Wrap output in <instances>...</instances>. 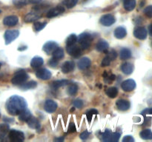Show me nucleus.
Segmentation results:
<instances>
[{
	"instance_id": "26",
	"label": "nucleus",
	"mask_w": 152,
	"mask_h": 142,
	"mask_svg": "<svg viewBox=\"0 0 152 142\" xmlns=\"http://www.w3.org/2000/svg\"><path fill=\"white\" fill-rule=\"evenodd\" d=\"M52 56L53 58L55 59H57V60H60L62 58L65 56V52L64 50L62 47H57L54 51L52 53Z\"/></svg>"
},
{
	"instance_id": "3",
	"label": "nucleus",
	"mask_w": 152,
	"mask_h": 142,
	"mask_svg": "<svg viewBox=\"0 0 152 142\" xmlns=\"http://www.w3.org/2000/svg\"><path fill=\"white\" fill-rule=\"evenodd\" d=\"M28 77H29V75H28V73L25 71H18L12 78L11 82L14 85H20V84H24L28 79Z\"/></svg>"
},
{
	"instance_id": "17",
	"label": "nucleus",
	"mask_w": 152,
	"mask_h": 142,
	"mask_svg": "<svg viewBox=\"0 0 152 142\" xmlns=\"http://www.w3.org/2000/svg\"><path fill=\"white\" fill-rule=\"evenodd\" d=\"M42 0H13V4L16 7H23L31 4H38Z\"/></svg>"
},
{
	"instance_id": "29",
	"label": "nucleus",
	"mask_w": 152,
	"mask_h": 142,
	"mask_svg": "<svg viewBox=\"0 0 152 142\" xmlns=\"http://www.w3.org/2000/svg\"><path fill=\"white\" fill-rule=\"evenodd\" d=\"M10 130L9 125L7 124H0V140L4 138Z\"/></svg>"
},
{
	"instance_id": "55",
	"label": "nucleus",
	"mask_w": 152,
	"mask_h": 142,
	"mask_svg": "<svg viewBox=\"0 0 152 142\" xmlns=\"http://www.w3.org/2000/svg\"><path fill=\"white\" fill-rule=\"evenodd\" d=\"M0 117H1V114H0Z\"/></svg>"
},
{
	"instance_id": "44",
	"label": "nucleus",
	"mask_w": 152,
	"mask_h": 142,
	"mask_svg": "<svg viewBox=\"0 0 152 142\" xmlns=\"http://www.w3.org/2000/svg\"><path fill=\"white\" fill-rule=\"evenodd\" d=\"M111 60L110 59V58L108 57V56H105L102 61V63H101V66L102 67H107V66H109L110 64H111Z\"/></svg>"
},
{
	"instance_id": "4",
	"label": "nucleus",
	"mask_w": 152,
	"mask_h": 142,
	"mask_svg": "<svg viewBox=\"0 0 152 142\" xmlns=\"http://www.w3.org/2000/svg\"><path fill=\"white\" fill-rule=\"evenodd\" d=\"M9 139L13 142H21L25 140V135L22 132L16 130H10L8 134Z\"/></svg>"
},
{
	"instance_id": "6",
	"label": "nucleus",
	"mask_w": 152,
	"mask_h": 142,
	"mask_svg": "<svg viewBox=\"0 0 152 142\" xmlns=\"http://www.w3.org/2000/svg\"><path fill=\"white\" fill-rule=\"evenodd\" d=\"M116 22L115 17L112 14H105L100 18L99 22L102 25L105 27H110L114 25Z\"/></svg>"
},
{
	"instance_id": "50",
	"label": "nucleus",
	"mask_w": 152,
	"mask_h": 142,
	"mask_svg": "<svg viewBox=\"0 0 152 142\" xmlns=\"http://www.w3.org/2000/svg\"><path fill=\"white\" fill-rule=\"evenodd\" d=\"M64 139H65V137L64 136H62V137L60 138H55V141H64Z\"/></svg>"
},
{
	"instance_id": "45",
	"label": "nucleus",
	"mask_w": 152,
	"mask_h": 142,
	"mask_svg": "<svg viewBox=\"0 0 152 142\" xmlns=\"http://www.w3.org/2000/svg\"><path fill=\"white\" fill-rule=\"evenodd\" d=\"M73 104H74V107L75 108L77 107V108H78V109H80V108H82L83 106V101L80 99H76V100L74 101V103H73Z\"/></svg>"
},
{
	"instance_id": "54",
	"label": "nucleus",
	"mask_w": 152,
	"mask_h": 142,
	"mask_svg": "<svg viewBox=\"0 0 152 142\" xmlns=\"http://www.w3.org/2000/svg\"><path fill=\"white\" fill-rule=\"evenodd\" d=\"M1 10H0V13H1Z\"/></svg>"
},
{
	"instance_id": "27",
	"label": "nucleus",
	"mask_w": 152,
	"mask_h": 142,
	"mask_svg": "<svg viewBox=\"0 0 152 142\" xmlns=\"http://www.w3.org/2000/svg\"><path fill=\"white\" fill-rule=\"evenodd\" d=\"M120 56L122 60H126V59H130L132 57V51H131L130 49L124 47L120 50Z\"/></svg>"
},
{
	"instance_id": "23",
	"label": "nucleus",
	"mask_w": 152,
	"mask_h": 142,
	"mask_svg": "<svg viewBox=\"0 0 152 142\" xmlns=\"http://www.w3.org/2000/svg\"><path fill=\"white\" fill-rule=\"evenodd\" d=\"M121 70L126 75H131L134 71V65L131 62H125L121 65Z\"/></svg>"
},
{
	"instance_id": "39",
	"label": "nucleus",
	"mask_w": 152,
	"mask_h": 142,
	"mask_svg": "<svg viewBox=\"0 0 152 142\" xmlns=\"http://www.w3.org/2000/svg\"><path fill=\"white\" fill-rule=\"evenodd\" d=\"M111 132L109 130H106L102 134V141L104 142H110V136Z\"/></svg>"
},
{
	"instance_id": "15",
	"label": "nucleus",
	"mask_w": 152,
	"mask_h": 142,
	"mask_svg": "<svg viewBox=\"0 0 152 142\" xmlns=\"http://www.w3.org/2000/svg\"><path fill=\"white\" fill-rule=\"evenodd\" d=\"M74 68H75V63L72 61H67L62 65L61 70H62V72L63 73L67 74L72 72Z\"/></svg>"
},
{
	"instance_id": "41",
	"label": "nucleus",
	"mask_w": 152,
	"mask_h": 142,
	"mask_svg": "<svg viewBox=\"0 0 152 142\" xmlns=\"http://www.w3.org/2000/svg\"><path fill=\"white\" fill-rule=\"evenodd\" d=\"M97 113H98V111L95 109H90V110L87 111V112H86V116H87L88 120L89 121H91L92 118H93L94 115H96Z\"/></svg>"
},
{
	"instance_id": "19",
	"label": "nucleus",
	"mask_w": 152,
	"mask_h": 142,
	"mask_svg": "<svg viewBox=\"0 0 152 142\" xmlns=\"http://www.w3.org/2000/svg\"><path fill=\"white\" fill-rule=\"evenodd\" d=\"M114 34L116 38H118V39H122V38H124L126 36V35H127V31H126V29L125 27L120 26L117 27L114 30Z\"/></svg>"
},
{
	"instance_id": "11",
	"label": "nucleus",
	"mask_w": 152,
	"mask_h": 142,
	"mask_svg": "<svg viewBox=\"0 0 152 142\" xmlns=\"http://www.w3.org/2000/svg\"><path fill=\"white\" fill-rule=\"evenodd\" d=\"M121 87L124 91L131 92L136 87V82L134 79H127L122 82Z\"/></svg>"
},
{
	"instance_id": "33",
	"label": "nucleus",
	"mask_w": 152,
	"mask_h": 142,
	"mask_svg": "<svg viewBox=\"0 0 152 142\" xmlns=\"http://www.w3.org/2000/svg\"><path fill=\"white\" fill-rule=\"evenodd\" d=\"M37 83L35 81H30L27 83H24L22 84V85L21 86V88L22 90H31V89H34L35 87H37Z\"/></svg>"
},
{
	"instance_id": "48",
	"label": "nucleus",
	"mask_w": 152,
	"mask_h": 142,
	"mask_svg": "<svg viewBox=\"0 0 152 142\" xmlns=\"http://www.w3.org/2000/svg\"><path fill=\"white\" fill-rule=\"evenodd\" d=\"M58 61L57 59H53V58H52V59H50V60H49L48 62V64L50 65V67H56V66H57L58 64Z\"/></svg>"
},
{
	"instance_id": "46",
	"label": "nucleus",
	"mask_w": 152,
	"mask_h": 142,
	"mask_svg": "<svg viewBox=\"0 0 152 142\" xmlns=\"http://www.w3.org/2000/svg\"><path fill=\"white\" fill-rule=\"evenodd\" d=\"M76 130H77V128H76V125L74 124V123H71L68 126V133H73L76 132Z\"/></svg>"
},
{
	"instance_id": "42",
	"label": "nucleus",
	"mask_w": 152,
	"mask_h": 142,
	"mask_svg": "<svg viewBox=\"0 0 152 142\" xmlns=\"http://www.w3.org/2000/svg\"><path fill=\"white\" fill-rule=\"evenodd\" d=\"M107 56L110 58L111 61H114L117 59V53L115 50L111 49L109 52H107Z\"/></svg>"
},
{
	"instance_id": "38",
	"label": "nucleus",
	"mask_w": 152,
	"mask_h": 142,
	"mask_svg": "<svg viewBox=\"0 0 152 142\" xmlns=\"http://www.w3.org/2000/svg\"><path fill=\"white\" fill-rule=\"evenodd\" d=\"M78 2V0H64L63 4L66 6L68 8H73L74 6Z\"/></svg>"
},
{
	"instance_id": "37",
	"label": "nucleus",
	"mask_w": 152,
	"mask_h": 142,
	"mask_svg": "<svg viewBox=\"0 0 152 142\" xmlns=\"http://www.w3.org/2000/svg\"><path fill=\"white\" fill-rule=\"evenodd\" d=\"M47 23L46 22H34V30L37 31V32H39V31L42 30L46 26Z\"/></svg>"
},
{
	"instance_id": "56",
	"label": "nucleus",
	"mask_w": 152,
	"mask_h": 142,
	"mask_svg": "<svg viewBox=\"0 0 152 142\" xmlns=\"http://www.w3.org/2000/svg\"><path fill=\"white\" fill-rule=\"evenodd\" d=\"M123 1H124V0H123Z\"/></svg>"
},
{
	"instance_id": "7",
	"label": "nucleus",
	"mask_w": 152,
	"mask_h": 142,
	"mask_svg": "<svg viewBox=\"0 0 152 142\" xmlns=\"http://www.w3.org/2000/svg\"><path fill=\"white\" fill-rule=\"evenodd\" d=\"M64 12H65V7H62V6H56V7L50 9V10L47 12L46 17L50 19V18H53L55 16H57L59 15L62 14Z\"/></svg>"
},
{
	"instance_id": "18",
	"label": "nucleus",
	"mask_w": 152,
	"mask_h": 142,
	"mask_svg": "<svg viewBox=\"0 0 152 142\" xmlns=\"http://www.w3.org/2000/svg\"><path fill=\"white\" fill-rule=\"evenodd\" d=\"M91 62L89 58L83 57L79 60L77 66L80 70H86L91 66Z\"/></svg>"
},
{
	"instance_id": "24",
	"label": "nucleus",
	"mask_w": 152,
	"mask_h": 142,
	"mask_svg": "<svg viewBox=\"0 0 152 142\" xmlns=\"http://www.w3.org/2000/svg\"><path fill=\"white\" fill-rule=\"evenodd\" d=\"M26 122L27 124H28V127L31 129L39 130V129L40 128V127H41V124H40V122L39 121V120L33 116H31Z\"/></svg>"
},
{
	"instance_id": "10",
	"label": "nucleus",
	"mask_w": 152,
	"mask_h": 142,
	"mask_svg": "<svg viewBox=\"0 0 152 142\" xmlns=\"http://www.w3.org/2000/svg\"><path fill=\"white\" fill-rule=\"evenodd\" d=\"M134 36L138 39L144 40L147 38L148 32H147V30L143 27H138L135 28L134 30Z\"/></svg>"
},
{
	"instance_id": "5",
	"label": "nucleus",
	"mask_w": 152,
	"mask_h": 142,
	"mask_svg": "<svg viewBox=\"0 0 152 142\" xmlns=\"http://www.w3.org/2000/svg\"><path fill=\"white\" fill-rule=\"evenodd\" d=\"M19 36V31L18 30H7L4 33V40H5V44H9L14 41L16 38H18Z\"/></svg>"
},
{
	"instance_id": "1",
	"label": "nucleus",
	"mask_w": 152,
	"mask_h": 142,
	"mask_svg": "<svg viewBox=\"0 0 152 142\" xmlns=\"http://www.w3.org/2000/svg\"><path fill=\"white\" fill-rule=\"evenodd\" d=\"M5 106L9 114L12 115H17L22 111L26 109L27 102L24 98L14 95L9 98L6 102Z\"/></svg>"
},
{
	"instance_id": "51",
	"label": "nucleus",
	"mask_w": 152,
	"mask_h": 142,
	"mask_svg": "<svg viewBox=\"0 0 152 142\" xmlns=\"http://www.w3.org/2000/svg\"><path fill=\"white\" fill-rule=\"evenodd\" d=\"M27 48H28V47H27V46H23V47H19V48H18V50H19V51H23V50H26Z\"/></svg>"
},
{
	"instance_id": "28",
	"label": "nucleus",
	"mask_w": 152,
	"mask_h": 142,
	"mask_svg": "<svg viewBox=\"0 0 152 142\" xmlns=\"http://www.w3.org/2000/svg\"><path fill=\"white\" fill-rule=\"evenodd\" d=\"M31 116H32V115H31V112H30V110L25 109L19 114V119L22 121H27Z\"/></svg>"
},
{
	"instance_id": "34",
	"label": "nucleus",
	"mask_w": 152,
	"mask_h": 142,
	"mask_svg": "<svg viewBox=\"0 0 152 142\" xmlns=\"http://www.w3.org/2000/svg\"><path fill=\"white\" fill-rule=\"evenodd\" d=\"M77 41V37L75 34L72 33L71 35L68 36V37L66 39V46H71L73 44H75L76 42Z\"/></svg>"
},
{
	"instance_id": "20",
	"label": "nucleus",
	"mask_w": 152,
	"mask_h": 142,
	"mask_svg": "<svg viewBox=\"0 0 152 142\" xmlns=\"http://www.w3.org/2000/svg\"><path fill=\"white\" fill-rule=\"evenodd\" d=\"M40 17H41L40 13H37V12H31L25 16L24 21L25 22H34L40 19Z\"/></svg>"
},
{
	"instance_id": "8",
	"label": "nucleus",
	"mask_w": 152,
	"mask_h": 142,
	"mask_svg": "<svg viewBox=\"0 0 152 142\" xmlns=\"http://www.w3.org/2000/svg\"><path fill=\"white\" fill-rule=\"evenodd\" d=\"M36 75L42 80H48L51 77V72L46 68H39L36 72Z\"/></svg>"
},
{
	"instance_id": "40",
	"label": "nucleus",
	"mask_w": 152,
	"mask_h": 142,
	"mask_svg": "<svg viewBox=\"0 0 152 142\" xmlns=\"http://www.w3.org/2000/svg\"><path fill=\"white\" fill-rule=\"evenodd\" d=\"M121 134L119 133H111L110 136V142H117L120 140Z\"/></svg>"
},
{
	"instance_id": "47",
	"label": "nucleus",
	"mask_w": 152,
	"mask_h": 142,
	"mask_svg": "<svg viewBox=\"0 0 152 142\" xmlns=\"http://www.w3.org/2000/svg\"><path fill=\"white\" fill-rule=\"evenodd\" d=\"M89 135H90V133H89L88 130H86V131L83 132V133L80 134V138H81L82 140L85 141L86 140V139H88V138L89 137Z\"/></svg>"
},
{
	"instance_id": "13",
	"label": "nucleus",
	"mask_w": 152,
	"mask_h": 142,
	"mask_svg": "<svg viewBox=\"0 0 152 142\" xmlns=\"http://www.w3.org/2000/svg\"><path fill=\"white\" fill-rule=\"evenodd\" d=\"M58 47V44L56 41H49L46 42L45 44L43 45V50L47 53L48 55H50L56 50Z\"/></svg>"
},
{
	"instance_id": "22",
	"label": "nucleus",
	"mask_w": 152,
	"mask_h": 142,
	"mask_svg": "<svg viewBox=\"0 0 152 142\" xmlns=\"http://www.w3.org/2000/svg\"><path fill=\"white\" fill-rule=\"evenodd\" d=\"M109 47V44L105 40H99L96 45V49L99 52H104L107 53Z\"/></svg>"
},
{
	"instance_id": "36",
	"label": "nucleus",
	"mask_w": 152,
	"mask_h": 142,
	"mask_svg": "<svg viewBox=\"0 0 152 142\" xmlns=\"http://www.w3.org/2000/svg\"><path fill=\"white\" fill-rule=\"evenodd\" d=\"M78 91V86L77 84H71L68 88V93L70 96H74Z\"/></svg>"
},
{
	"instance_id": "9",
	"label": "nucleus",
	"mask_w": 152,
	"mask_h": 142,
	"mask_svg": "<svg viewBox=\"0 0 152 142\" xmlns=\"http://www.w3.org/2000/svg\"><path fill=\"white\" fill-rule=\"evenodd\" d=\"M67 52L70 56L74 58H78L82 55V49L75 44L68 46L67 47Z\"/></svg>"
},
{
	"instance_id": "52",
	"label": "nucleus",
	"mask_w": 152,
	"mask_h": 142,
	"mask_svg": "<svg viewBox=\"0 0 152 142\" xmlns=\"http://www.w3.org/2000/svg\"><path fill=\"white\" fill-rule=\"evenodd\" d=\"M148 33H149L150 36H152V24L149 25V27H148Z\"/></svg>"
},
{
	"instance_id": "25",
	"label": "nucleus",
	"mask_w": 152,
	"mask_h": 142,
	"mask_svg": "<svg viewBox=\"0 0 152 142\" xmlns=\"http://www.w3.org/2000/svg\"><path fill=\"white\" fill-rule=\"evenodd\" d=\"M123 6L127 11H132L136 7V0H124Z\"/></svg>"
},
{
	"instance_id": "21",
	"label": "nucleus",
	"mask_w": 152,
	"mask_h": 142,
	"mask_svg": "<svg viewBox=\"0 0 152 142\" xmlns=\"http://www.w3.org/2000/svg\"><path fill=\"white\" fill-rule=\"evenodd\" d=\"M44 63L43 59L40 56H35L31 61V66L34 69H39Z\"/></svg>"
},
{
	"instance_id": "2",
	"label": "nucleus",
	"mask_w": 152,
	"mask_h": 142,
	"mask_svg": "<svg viewBox=\"0 0 152 142\" xmlns=\"http://www.w3.org/2000/svg\"><path fill=\"white\" fill-rule=\"evenodd\" d=\"M77 39H78L82 49L86 50V49L89 48V47L91 46V41L93 40V36L88 33H83L79 36Z\"/></svg>"
},
{
	"instance_id": "32",
	"label": "nucleus",
	"mask_w": 152,
	"mask_h": 142,
	"mask_svg": "<svg viewBox=\"0 0 152 142\" xmlns=\"http://www.w3.org/2000/svg\"><path fill=\"white\" fill-rule=\"evenodd\" d=\"M106 95L111 99H114V98L117 97V94H118V89L115 87H109L105 91Z\"/></svg>"
},
{
	"instance_id": "49",
	"label": "nucleus",
	"mask_w": 152,
	"mask_h": 142,
	"mask_svg": "<svg viewBox=\"0 0 152 142\" xmlns=\"http://www.w3.org/2000/svg\"><path fill=\"white\" fill-rule=\"evenodd\" d=\"M123 142H134V138L132 135H126L123 138Z\"/></svg>"
},
{
	"instance_id": "16",
	"label": "nucleus",
	"mask_w": 152,
	"mask_h": 142,
	"mask_svg": "<svg viewBox=\"0 0 152 142\" xmlns=\"http://www.w3.org/2000/svg\"><path fill=\"white\" fill-rule=\"evenodd\" d=\"M19 22V19L16 16H6L3 20V24L7 27H13L17 25Z\"/></svg>"
},
{
	"instance_id": "35",
	"label": "nucleus",
	"mask_w": 152,
	"mask_h": 142,
	"mask_svg": "<svg viewBox=\"0 0 152 142\" xmlns=\"http://www.w3.org/2000/svg\"><path fill=\"white\" fill-rule=\"evenodd\" d=\"M104 81L106 83H108V84H111V82H113V81L115 80L116 78V75H114V74H108L107 73V72H104Z\"/></svg>"
},
{
	"instance_id": "30",
	"label": "nucleus",
	"mask_w": 152,
	"mask_h": 142,
	"mask_svg": "<svg viewBox=\"0 0 152 142\" xmlns=\"http://www.w3.org/2000/svg\"><path fill=\"white\" fill-rule=\"evenodd\" d=\"M68 84H69V81L68 80H58V81H55L52 83L51 87L53 89H54V90H56V89H59V87L66 86Z\"/></svg>"
},
{
	"instance_id": "31",
	"label": "nucleus",
	"mask_w": 152,
	"mask_h": 142,
	"mask_svg": "<svg viewBox=\"0 0 152 142\" xmlns=\"http://www.w3.org/2000/svg\"><path fill=\"white\" fill-rule=\"evenodd\" d=\"M140 136L143 140H151L152 139V131L149 129H145L140 133Z\"/></svg>"
},
{
	"instance_id": "53",
	"label": "nucleus",
	"mask_w": 152,
	"mask_h": 142,
	"mask_svg": "<svg viewBox=\"0 0 152 142\" xmlns=\"http://www.w3.org/2000/svg\"><path fill=\"white\" fill-rule=\"evenodd\" d=\"M149 113H150V115H152V108L149 109Z\"/></svg>"
},
{
	"instance_id": "12",
	"label": "nucleus",
	"mask_w": 152,
	"mask_h": 142,
	"mask_svg": "<svg viewBox=\"0 0 152 142\" xmlns=\"http://www.w3.org/2000/svg\"><path fill=\"white\" fill-rule=\"evenodd\" d=\"M57 104L51 99H48L45 101L44 109L48 113H52V112H55L57 109Z\"/></svg>"
},
{
	"instance_id": "43",
	"label": "nucleus",
	"mask_w": 152,
	"mask_h": 142,
	"mask_svg": "<svg viewBox=\"0 0 152 142\" xmlns=\"http://www.w3.org/2000/svg\"><path fill=\"white\" fill-rule=\"evenodd\" d=\"M144 13L148 18H152V5L147 6L144 9Z\"/></svg>"
},
{
	"instance_id": "14",
	"label": "nucleus",
	"mask_w": 152,
	"mask_h": 142,
	"mask_svg": "<svg viewBox=\"0 0 152 142\" xmlns=\"http://www.w3.org/2000/svg\"><path fill=\"white\" fill-rule=\"evenodd\" d=\"M117 108L120 111H126L130 109L131 104L129 101L125 99H119L116 102Z\"/></svg>"
}]
</instances>
